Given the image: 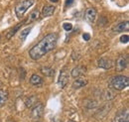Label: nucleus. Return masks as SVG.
Wrapping results in <instances>:
<instances>
[{"instance_id": "obj_1", "label": "nucleus", "mask_w": 129, "mask_h": 122, "mask_svg": "<svg viewBox=\"0 0 129 122\" xmlns=\"http://www.w3.org/2000/svg\"><path fill=\"white\" fill-rule=\"evenodd\" d=\"M58 41V35L57 34H49L46 37H44L36 46H34L30 50L29 55L33 60H39L45 55H47L49 52L55 49Z\"/></svg>"}, {"instance_id": "obj_2", "label": "nucleus", "mask_w": 129, "mask_h": 122, "mask_svg": "<svg viewBox=\"0 0 129 122\" xmlns=\"http://www.w3.org/2000/svg\"><path fill=\"white\" fill-rule=\"evenodd\" d=\"M129 84V79L125 76H114L109 82L110 87H112L115 90H122L125 87H127Z\"/></svg>"}, {"instance_id": "obj_3", "label": "nucleus", "mask_w": 129, "mask_h": 122, "mask_svg": "<svg viewBox=\"0 0 129 122\" xmlns=\"http://www.w3.org/2000/svg\"><path fill=\"white\" fill-rule=\"evenodd\" d=\"M35 0H24L21 3H19L15 8V13L18 18H22L23 15L26 13V11L34 4Z\"/></svg>"}, {"instance_id": "obj_4", "label": "nucleus", "mask_w": 129, "mask_h": 122, "mask_svg": "<svg viewBox=\"0 0 129 122\" xmlns=\"http://www.w3.org/2000/svg\"><path fill=\"white\" fill-rule=\"evenodd\" d=\"M128 66V59H127V56H124V55H121L119 56V58L117 59L116 61V65H115V70L117 72H122L124 71Z\"/></svg>"}, {"instance_id": "obj_5", "label": "nucleus", "mask_w": 129, "mask_h": 122, "mask_svg": "<svg viewBox=\"0 0 129 122\" xmlns=\"http://www.w3.org/2000/svg\"><path fill=\"white\" fill-rule=\"evenodd\" d=\"M44 114V106L42 103H36L32 109V112H31V116H32L33 119L35 120H38L40 119Z\"/></svg>"}, {"instance_id": "obj_6", "label": "nucleus", "mask_w": 129, "mask_h": 122, "mask_svg": "<svg viewBox=\"0 0 129 122\" xmlns=\"http://www.w3.org/2000/svg\"><path fill=\"white\" fill-rule=\"evenodd\" d=\"M69 79H70V73H69V70H68L67 68H64V69H63V70L61 71V74H60V76H59V80H58L59 85H60L62 88H64V86L67 85V83L69 82Z\"/></svg>"}, {"instance_id": "obj_7", "label": "nucleus", "mask_w": 129, "mask_h": 122, "mask_svg": "<svg viewBox=\"0 0 129 122\" xmlns=\"http://www.w3.org/2000/svg\"><path fill=\"white\" fill-rule=\"evenodd\" d=\"M113 122H129V115H128V111L127 110H122V111H119L114 119H113Z\"/></svg>"}, {"instance_id": "obj_8", "label": "nucleus", "mask_w": 129, "mask_h": 122, "mask_svg": "<svg viewBox=\"0 0 129 122\" xmlns=\"http://www.w3.org/2000/svg\"><path fill=\"white\" fill-rule=\"evenodd\" d=\"M85 19L89 23H93L96 19V10L94 8H88L85 11Z\"/></svg>"}, {"instance_id": "obj_9", "label": "nucleus", "mask_w": 129, "mask_h": 122, "mask_svg": "<svg viewBox=\"0 0 129 122\" xmlns=\"http://www.w3.org/2000/svg\"><path fill=\"white\" fill-rule=\"evenodd\" d=\"M85 73H86V68H85L84 66H79V67L75 68V69L72 71L71 75H72L73 77L77 78V77H80V76H83Z\"/></svg>"}, {"instance_id": "obj_10", "label": "nucleus", "mask_w": 129, "mask_h": 122, "mask_svg": "<svg viewBox=\"0 0 129 122\" xmlns=\"http://www.w3.org/2000/svg\"><path fill=\"white\" fill-rule=\"evenodd\" d=\"M97 65L99 68L101 69H104V70H109L111 67H112V62L108 59H105V58H102V59H99L97 62Z\"/></svg>"}, {"instance_id": "obj_11", "label": "nucleus", "mask_w": 129, "mask_h": 122, "mask_svg": "<svg viewBox=\"0 0 129 122\" xmlns=\"http://www.w3.org/2000/svg\"><path fill=\"white\" fill-rule=\"evenodd\" d=\"M128 29H129L128 21L118 23L117 25H115V26L113 27V31H114V32H124V31H127Z\"/></svg>"}, {"instance_id": "obj_12", "label": "nucleus", "mask_w": 129, "mask_h": 122, "mask_svg": "<svg viewBox=\"0 0 129 122\" xmlns=\"http://www.w3.org/2000/svg\"><path fill=\"white\" fill-rule=\"evenodd\" d=\"M87 83V79L86 78H83V77H80V78H77L74 82H73V87L75 89H79L82 86L86 85Z\"/></svg>"}, {"instance_id": "obj_13", "label": "nucleus", "mask_w": 129, "mask_h": 122, "mask_svg": "<svg viewBox=\"0 0 129 122\" xmlns=\"http://www.w3.org/2000/svg\"><path fill=\"white\" fill-rule=\"evenodd\" d=\"M56 8L54 6H51V5H48V6H44L43 9H42V16L43 17H50L54 14Z\"/></svg>"}, {"instance_id": "obj_14", "label": "nucleus", "mask_w": 129, "mask_h": 122, "mask_svg": "<svg viewBox=\"0 0 129 122\" xmlns=\"http://www.w3.org/2000/svg\"><path fill=\"white\" fill-rule=\"evenodd\" d=\"M39 15H40V13H39V11L37 9L33 10L32 12H31V14L28 16V18L26 19V21L24 22V24H30V23H32L34 21H36L39 18Z\"/></svg>"}, {"instance_id": "obj_15", "label": "nucleus", "mask_w": 129, "mask_h": 122, "mask_svg": "<svg viewBox=\"0 0 129 122\" xmlns=\"http://www.w3.org/2000/svg\"><path fill=\"white\" fill-rule=\"evenodd\" d=\"M8 92L5 90V89H0V107H2L7 101L8 99Z\"/></svg>"}, {"instance_id": "obj_16", "label": "nucleus", "mask_w": 129, "mask_h": 122, "mask_svg": "<svg viewBox=\"0 0 129 122\" xmlns=\"http://www.w3.org/2000/svg\"><path fill=\"white\" fill-rule=\"evenodd\" d=\"M30 82L33 85H41L43 83V78L38 75H33L30 78Z\"/></svg>"}, {"instance_id": "obj_17", "label": "nucleus", "mask_w": 129, "mask_h": 122, "mask_svg": "<svg viewBox=\"0 0 129 122\" xmlns=\"http://www.w3.org/2000/svg\"><path fill=\"white\" fill-rule=\"evenodd\" d=\"M41 72L43 75L47 76H54V74H55V70L50 68V67H43L41 69Z\"/></svg>"}, {"instance_id": "obj_18", "label": "nucleus", "mask_w": 129, "mask_h": 122, "mask_svg": "<svg viewBox=\"0 0 129 122\" xmlns=\"http://www.w3.org/2000/svg\"><path fill=\"white\" fill-rule=\"evenodd\" d=\"M22 24H23V23H19V24H17L16 26L14 27V28H12L11 30H10L9 32H8V33H7V36H6V38H7L8 40H9V39H11V38H12V37H13V36L16 34L17 31L20 29V27L22 26Z\"/></svg>"}, {"instance_id": "obj_19", "label": "nucleus", "mask_w": 129, "mask_h": 122, "mask_svg": "<svg viewBox=\"0 0 129 122\" xmlns=\"http://www.w3.org/2000/svg\"><path fill=\"white\" fill-rule=\"evenodd\" d=\"M36 101H37V99H36L35 96L28 97V98L25 99V104H26V106L27 107H32L36 104Z\"/></svg>"}, {"instance_id": "obj_20", "label": "nucleus", "mask_w": 129, "mask_h": 122, "mask_svg": "<svg viewBox=\"0 0 129 122\" xmlns=\"http://www.w3.org/2000/svg\"><path fill=\"white\" fill-rule=\"evenodd\" d=\"M30 31H31V28H26V29L21 31V34H20V39H21V41H25V39H26L27 36L29 35Z\"/></svg>"}, {"instance_id": "obj_21", "label": "nucleus", "mask_w": 129, "mask_h": 122, "mask_svg": "<svg viewBox=\"0 0 129 122\" xmlns=\"http://www.w3.org/2000/svg\"><path fill=\"white\" fill-rule=\"evenodd\" d=\"M128 41H129L128 35H122V36L120 37V42H121V43H123V44H127Z\"/></svg>"}, {"instance_id": "obj_22", "label": "nucleus", "mask_w": 129, "mask_h": 122, "mask_svg": "<svg viewBox=\"0 0 129 122\" xmlns=\"http://www.w3.org/2000/svg\"><path fill=\"white\" fill-rule=\"evenodd\" d=\"M63 27L66 31H72L73 30V25L71 23H64L63 24Z\"/></svg>"}, {"instance_id": "obj_23", "label": "nucleus", "mask_w": 129, "mask_h": 122, "mask_svg": "<svg viewBox=\"0 0 129 122\" xmlns=\"http://www.w3.org/2000/svg\"><path fill=\"white\" fill-rule=\"evenodd\" d=\"M74 2H75V0H66V6H67V7L72 6Z\"/></svg>"}, {"instance_id": "obj_24", "label": "nucleus", "mask_w": 129, "mask_h": 122, "mask_svg": "<svg viewBox=\"0 0 129 122\" xmlns=\"http://www.w3.org/2000/svg\"><path fill=\"white\" fill-rule=\"evenodd\" d=\"M82 38L85 40V41H88L89 39H90V36H89V34H87V33H85V34H83V36H82Z\"/></svg>"}, {"instance_id": "obj_25", "label": "nucleus", "mask_w": 129, "mask_h": 122, "mask_svg": "<svg viewBox=\"0 0 129 122\" xmlns=\"http://www.w3.org/2000/svg\"><path fill=\"white\" fill-rule=\"evenodd\" d=\"M7 122H15V121H14L13 119H8V121H7Z\"/></svg>"}, {"instance_id": "obj_26", "label": "nucleus", "mask_w": 129, "mask_h": 122, "mask_svg": "<svg viewBox=\"0 0 129 122\" xmlns=\"http://www.w3.org/2000/svg\"><path fill=\"white\" fill-rule=\"evenodd\" d=\"M50 1H52V2H58L59 0H50Z\"/></svg>"}, {"instance_id": "obj_27", "label": "nucleus", "mask_w": 129, "mask_h": 122, "mask_svg": "<svg viewBox=\"0 0 129 122\" xmlns=\"http://www.w3.org/2000/svg\"><path fill=\"white\" fill-rule=\"evenodd\" d=\"M68 122H76V121H74V120H69Z\"/></svg>"}]
</instances>
